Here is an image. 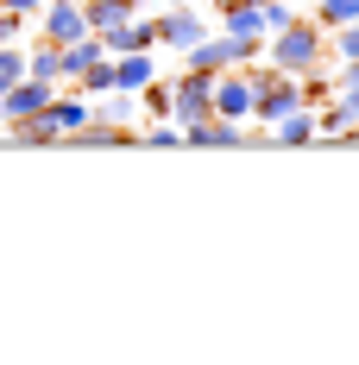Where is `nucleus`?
I'll return each instance as SVG.
<instances>
[{
    "mask_svg": "<svg viewBox=\"0 0 359 365\" xmlns=\"http://www.w3.org/2000/svg\"><path fill=\"white\" fill-rule=\"evenodd\" d=\"M82 19H89V32H113L120 19H133V6L126 0H82Z\"/></svg>",
    "mask_w": 359,
    "mask_h": 365,
    "instance_id": "13",
    "label": "nucleus"
},
{
    "mask_svg": "<svg viewBox=\"0 0 359 365\" xmlns=\"http://www.w3.org/2000/svg\"><path fill=\"white\" fill-rule=\"evenodd\" d=\"M139 108L151 113V120H171V82H164V76H151L139 88Z\"/></svg>",
    "mask_w": 359,
    "mask_h": 365,
    "instance_id": "17",
    "label": "nucleus"
},
{
    "mask_svg": "<svg viewBox=\"0 0 359 365\" xmlns=\"http://www.w3.org/2000/svg\"><path fill=\"white\" fill-rule=\"evenodd\" d=\"M151 76H158V51H120L113 57V88H126V95H139Z\"/></svg>",
    "mask_w": 359,
    "mask_h": 365,
    "instance_id": "8",
    "label": "nucleus"
},
{
    "mask_svg": "<svg viewBox=\"0 0 359 365\" xmlns=\"http://www.w3.org/2000/svg\"><path fill=\"white\" fill-rule=\"evenodd\" d=\"M303 101H309V113H315V108H322V101H334V82H328V76H315V70H309V76H303Z\"/></svg>",
    "mask_w": 359,
    "mask_h": 365,
    "instance_id": "21",
    "label": "nucleus"
},
{
    "mask_svg": "<svg viewBox=\"0 0 359 365\" xmlns=\"http://www.w3.org/2000/svg\"><path fill=\"white\" fill-rule=\"evenodd\" d=\"M227 6H246V0H215V13H227Z\"/></svg>",
    "mask_w": 359,
    "mask_h": 365,
    "instance_id": "24",
    "label": "nucleus"
},
{
    "mask_svg": "<svg viewBox=\"0 0 359 365\" xmlns=\"http://www.w3.org/2000/svg\"><path fill=\"white\" fill-rule=\"evenodd\" d=\"M271 139H278V145H309V139H315V113L296 108V113H284V120H271Z\"/></svg>",
    "mask_w": 359,
    "mask_h": 365,
    "instance_id": "11",
    "label": "nucleus"
},
{
    "mask_svg": "<svg viewBox=\"0 0 359 365\" xmlns=\"http://www.w3.org/2000/svg\"><path fill=\"white\" fill-rule=\"evenodd\" d=\"M164 6H202V0H164Z\"/></svg>",
    "mask_w": 359,
    "mask_h": 365,
    "instance_id": "25",
    "label": "nucleus"
},
{
    "mask_svg": "<svg viewBox=\"0 0 359 365\" xmlns=\"http://www.w3.org/2000/svg\"><path fill=\"white\" fill-rule=\"evenodd\" d=\"M101 44H108V57H120V51H158V19H120L113 32H101Z\"/></svg>",
    "mask_w": 359,
    "mask_h": 365,
    "instance_id": "7",
    "label": "nucleus"
},
{
    "mask_svg": "<svg viewBox=\"0 0 359 365\" xmlns=\"http://www.w3.org/2000/svg\"><path fill=\"white\" fill-rule=\"evenodd\" d=\"M0 6H6V13H26V19H38V13H44V0H0Z\"/></svg>",
    "mask_w": 359,
    "mask_h": 365,
    "instance_id": "23",
    "label": "nucleus"
},
{
    "mask_svg": "<svg viewBox=\"0 0 359 365\" xmlns=\"http://www.w3.org/2000/svg\"><path fill=\"white\" fill-rule=\"evenodd\" d=\"M51 95H57L51 82H38V76H19V82L0 95V120H6V126H13V120H32V113L51 108Z\"/></svg>",
    "mask_w": 359,
    "mask_h": 365,
    "instance_id": "5",
    "label": "nucleus"
},
{
    "mask_svg": "<svg viewBox=\"0 0 359 365\" xmlns=\"http://www.w3.org/2000/svg\"><path fill=\"white\" fill-rule=\"evenodd\" d=\"M19 76H26V51H19V44H0V95H6Z\"/></svg>",
    "mask_w": 359,
    "mask_h": 365,
    "instance_id": "20",
    "label": "nucleus"
},
{
    "mask_svg": "<svg viewBox=\"0 0 359 365\" xmlns=\"http://www.w3.org/2000/svg\"><path fill=\"white\" fill-rule=\"evenodd\" d=\"M265 63H271V70H284V76L328 70V32L315 26V19H303V13H296L284 32L265 38Z\"/></svg>",
    "mask_w": 359,
    "mask_h": 365,
    "instance_id": "1",
    "label": "nucleus"
},
{
    "mask_svg": "<svg viewBox=\"0 0 359 365\" xmlns=\"http://www.w3.org/2000/svg\"><path fill=\"white\" fill-rule=\"evenodd\" d=\"M6 139H13V145H57L64 133H57V120H51V108H44V113H32V120H13Z\"/></svg>",
    "mask_w": 359,
    "mask_h": 365,
    "instance_id": "10",
    "label": "nucleus"
},
{
    "mask_svg": "<svg viewBox=\"0 0 359 365\" xmlns=\"http://www.w3.org/2000/svg\"><path fill=\"white\" fill-rule=\"evenodd\" d=\"M26 76H38V82H51V88H57V82H64V70H57V44H44V38H38V51H26Z\"/></svg>",
    "mask_w": 359,
    "mask_h": 365,
    "instance_id": "15",
    "label": "nucleus"
},
{
    "mask_svg": "<svg viewBox=\"0 0 359 365\" xmlns=\"http://www.w3.org/2000/svg\"><path fill=\"white\" fill-rule=\"evenodd\" d=\"M26 26H32L26 13H6V6H0V44H19V38H26Z\"/></svg>",
    "mask_w": 359,
    "mask_h": 365,
    "instance_id": "22",
    "label": "nucleus"
},
{
    "mask_svg": "<svg viewBox=\"0 0 359 365\" xmlns=\"http://www.w3.org/2000/svg\"><path fill=\"white\" fill-rule=\"evenodd\" d=\"M126 6H133V13H145V6H151V0H126Z\"/></svg>",
    "mask_w": 359,
    "mask_h": 365,
    "instance_id": "26",
    "label": "nucleus"
},
{
    "mask_svg": "<svg viewBox=\"0 0 359 365\" xmlns=\"http://www.w3.org/2000/svg\"><path fill=\"white\" fill-rule=\"evenodd\" d=\"M32 26H38V38H44V44H70V38L89 32V19H82V0H44V13H38Z\"/></svg>",
    "mask_w": 359,
    "mask_h": 365,
    "instance_id": "4",
    "label": "nucleus"
},
{
    "mask_svg": "<svg viewBox=\"0 0 359 365\" xmlns=\"http://www.w3.org/2000/svg\"><path fill=\"white\" fill-rule=\"evenodd\" d=\"M347 19H359V0H315V26H322V32L347 26Z\"/></svg>",
    "mask_w": 359,
    "mask_h": 365,
    "instance_id": "18",
    "label": "nucleus"
},
{
    "mask_svg": "<svg viewBox=\"0 0 359 365\" xmlns=\"http://www.w3.org/2000/svg\"><path fill=\"white\" fill-rule=\"evenodd\" d=\"M215 113L221 120H240V126L252 120V82H246V70H221L215 76Z\"/></svg>",
    "mask_w": 359,
    "mask_h": 365,
    "instance_id": "6",
    "label": "nucleus"
},
{
    "mask_svg": "<svg viewBox=\"0 0 359 365\" xmlns=\"http://www.w3.org/2000/svg\"><path fill=\"white\" fill-rule=\"evenodd\" d=\"M51 120H57V133L70 139V133H82V126L95 120V101H89L82 88H70V95H51Z\"/></svg>",
    "mask_w": 359,
    "mask_h": 365,
    "instance_id": "9",
    "label": "nucleus"
},
{
    "mask_svg": "<svg viewBox=\"0 0 359 365\" xmlns=\"http://www.w3.org/2000/svg\"><path fill=\"white\" fill-rule=\"evenodd\" d=\"M208 32H215V26H208L196 6H164V13H158V51H177L183 57L189 44H202Z\"/></svg>",
    "mask_w": 359,
    "mask_h": 365,
    "instance_id": "3",
    "label": "nucleus"
},
{
    "mask_svg": "<svg viewBox=\"0 0 359 365\" xmlns=\"http://www.w3.org/2000/svg\"><path fill=\"white\" fill-rule=\"evenodd\" d=\"M139 113V95H126V88H108V95H95V120H108V126H126Z\"/></svg>",
    "mask_w": 359,
    "mask_h": 365,
    "instance_id": "12",
    "label": "nucleus"
},
{
    "mask_svg": "<svg viewBox=\"0 0 359 365\" xmlns=\"http://www.w3.org/2000/svg\"><path fill=\"white\" fill-rule=\"evenodd\" d=\"M221 32H233V38H265V26H258V0L227 6V13H221Z\"/></svg>",
    "mask_w": 359,
    "mask_h": 365,
    "instance_id": "14",
    "label": "nucleus"
},
{
    "mask_svg": "<svg viewBox=\"0 0 359 365\" xmlns=\"http://www.w3.org/2000/svg\"><path fill=\"white\" fill-rule=\"evenodd\" d=\"M353 57H359V19H347L328 32V63H353Z\"/></svg>",
    "mask_w": 359,
    "mask_h": 365,
    "instance_id": "16",
    "label": "nucleus"
},
{
    "mask_svg": "<svg viewBox=\"0 0 359 365\" xmlns=\"http://www.w3.org/2000/svg\"><path fill=\"white\" fill-rule=\"evenodd\" d=\"M290 19H296V6H290V0H258V26H265V38L284 32Z\"/></svg>",
    "mask_w": 359,
    "mask_h": 365,
    "instance_id": "19",
    "label": "nucleus"
},
{
    "mask_svg": "<svg viewBox=\"0 0 359 365\" xmlns=\"http://www.w3.org/2000/svg\"><path fill=\"white\" fill-rule=\"evenodd\" d=\"M215 113V76L208 70H177L171 76V120L177 126H196Z\"/></svg>",
    "mask_w": 359,
    "mask_h": 365,
    "instance_id": "2",
    "label": "nucleus"
}]
</instances>
